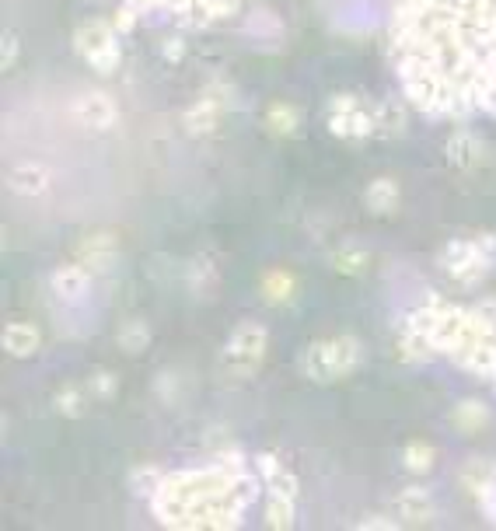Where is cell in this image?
<instances>
[{"mask_svg": "<svg viewBox=\"0 0 496 531\" xmlns=\"http://www.w3.org/2000/svg\"><path fill=\"white\" fill-rule=\"evenodd\" d=\"M91 269L88 266H81L74 259V263H67V266H60L53 276H49V290H53V297L56 301H63V304H77V301H84L88 297V290H91Z\"/></svg>", "mask_w": 496, "mask_h": 531, "instance_id": "cell-12", "label": "cell"}, {"mask_svg": "<svg viewBox=\"0 0 496 531\" xmlns=\"http://www.w3.org/2000/svg\"><path fill=\"white\" fill-rule=\"evenodd\" d=\"M84 399H88V388H77V385H63L60 392H56V409H60L63 416H81L84 413Z\"/></svg>", "mask_w": 496, "mask_h": 531, "instance_id": "cell-27", "label": "cell"}, {"mask_svg": "<svg viewBox=\"0 0 496 531\" xmlns=\"http://www.w3.org/2000/svg\"><path fill=\"white\" fill-rule=\"evenodd\" d=\"M84 388H88L91 399L105 402V399H112V395H116V378H112V371H95V374H88Z\"/></svg>", "mask_w": 496, "mask_h": 531, "instance_id": "cell-30", "label": "cell"}, {"mask_svg": "<svg viewBox=\"0 0 496 531\" xmlns=\"http://www.w3.org/2000/svg\"><path fill=\"white\" fill-rule=\"evenodd\" d=\"M74 49L91 70L109 77L112 70L123 60V49H119V32L112 21L105 18H88L84 25H77L74 32Z\"/></svg>", "mask_w": 496, "mask_h": 531, "instance_id": "cell-7", "label": "cell"}, {"mask_svg": "<svg viewBox=\"0 0 496 531\" xmlns=\"http://www.w3.org/2000/svg\"><path fill=\"white\" fill-rule=\"evenodd\" d=\"M294 514H297V500H290V497H266V514H262L266 528H273V531L294 528Z\"/></svg>", "mask_w": 496, "mask_h": 531, "instance_id": "cell-23", "label": "cell"}, {"mask_svg": "<svg viewBox=\"0 0 496 531\" xmlns=\"http://www.w3.org/2000/svg\"><path fill=\"white\" fill-rule=\"evenodd\" d=\"M325 123H329L332 137L343 140H367L378 137V119H374V105H367L360 95H336L325 109Z\"/></svg>", "mask_w": 496, "mask_h": 531, "instance_id": "cell-9", "label": "cell"}, {"mask_svg": "<svg viewBox=\"0 0 496 531\" xmlns=\"http://www.w3.org/2000/svg\"><path fill=\"white\" fill-rule=\"evenodd\" d=\"M151 511L165 528L235 531L255 500V479L238 455H221L203 469L168 472L151 493Z\"/></svg>", "mask_w": 496, "mask_h": 531, "instance_id": "cell-2", "label": "cell"}, {"mask_svg": "<svg viewBox=\"0 0 496 531\" xmlns=\"http://www.w3.org/2000/svg\"><path fill=\"white\" fill-rule=\"evenodd\" d=\"M406 332L420 336L430 353H444L496 388V322L479 308H462L430 294L420 308L409 311Z\"/></svg>", "mask_w": 496, "mask_h": 531, "instance_id": "cell-3", "label": "cell"}, {"mask_svg": "<svg viewBox=\"0 0 496 531\" xmlns=\"http://www.w3.org/2000/svg\"><path fill=\"white\" fill-rule=\"evenodd\" d=\"M479 507H483V511L490 514V518L496 521V486H493V490H490V497H486V500H483V504H479Z\"/></svg>", "mask_w": 496, "mask_h": 531, "instance_id": "cell-32", "label": "cell"}, {"mask_svg": "<svg viewBox=\"0 0 496 531\" xmlns=\"http://www.w3.org/2000/svg\"><path fill=\"white\" fill-rule=\"evenodd\" d=\"M231 105H235V88H231V84H224V81L207 84V91L189 105L186 119H182V123H186V133H193V137L214 133L217 126H221V119L228 116Z\"/></svg>", "mask_w": 496, "mask_h": 531, "instance_id": "cell-10", "label": "cell"}, {"mask_svg": "<svg viewBox=\"0 0 496 531\" xmlns=\"http://www.w3.org/2000/svg\"><path fill=\"white\" fill-rule=\"evenodd\" d=\"M294 290H297V280L290 273H283V269H269L262 276V297L269 304H287L294 297Z\"/></svg>", "mask_w": 496, "mask_h": 531, "instance_id": "cell-21", "label": "cell"}, {"mask_svg": "<svg viewBox=\"0 0 496 531\" xmlns=\"http://www.w3.org/2000/svg\"><path fill=\"white\" fill-rule=\"evenodd\" d=\"M137 14L161 11L186 28H210L242 14V0H126Z\"/></svg>", "mask_w": 496, "mask_h": 531, "instance_id": "cell-6", "label": "cell"}, {"mask_svg": "<svg viewBox=\"0 0 496 531\" xmlns=\"http://www.w3.org/2000/svg\"><path fill=\"white\" fill-rule=\"evenodd\" d=\"M14 60H18V35L7 32V35H4V56H0V67L11 70Z\"/></svg>", "mask_w": 496, "mask_h": 531, "instance_id": "cell-31", "label": "cell"}, {"mask_svg": "<svg viewBox=\"0 0 496 531\" xmlns=\"http://www.w3.org/2000/svg\"><path fill=\"white\" fill-rule=\"evenodd\" d=\"M4 350L11 357H32L39 350V329L32 322H11L4 329Z\"/></svg>", "mask_w": 496, "mask_h": 531, "instance_id": "cell-18", "label": "cell"}, {"mask_svg": "<svg viewBox=\"0 0 496 531\" xmlns=\"http://www.w3.org/2000/svg\"><path fill=\"white\" fill-rule=\"evenodd\" d=\"M388 60L423 116H496V0H395Z\"/></svg>", "mask_w": 496, "mask_h": 531, "instance_id": "cell-1", "label": "cell"}, {"mask_svg": "<svg viewBox=\"0 0 496 531\" xmlns=\"http://www.w3.org/2000/svg\"><path fill=\"white\" fill-rule=\"evenodd\" d=\"M496 263V238L476 235V238H451L441 252V269L458 283V287H479L486 273Z\"/></svg>", "mask_w": 496, "mask_h": 531, "instance_id": "cell-4", "label": "cell"}, {"mask_svg": "<svg viewBox=\"0 0 496 531\" xmlns=\"http://www.w3.org/2000/svg\"><path fill=\"white\" fill-rule=\"evenodd\" d=\"M451 423H455L462 434H476L479 427H486V406H479V402H462V406L451 413Z\"/></svg>", "mask_w": 496, "mask_h": 531, "instance_id": "cell-26", "label": "cell"}, {"mask_svg": "<svg viewBox=\"0 0 496 531\" xmlns=\"http://www.w3.org/2000/svg\"><path fill=\"white\" fill-rule=\"evenodd\" d=\"M374 119H378V137H395L406 126V116H402L399 102H378L374 105Z\"/></svg>", "mask_w": 496, "mask_h": 531, "instance_id": "cell-24", "label": "cell"}, {"mask_svg": "<svg viewBox=\"0 0 496 531\" xmlns=\"http://www.w3.org/2000/svg\"><path fill=\"white\" fill-rule=\"evenodd\" d=\"M364 357V346L353 336H336V339H322V343H311L301 357V371L308 374L318 385H332V381L346 378L360 367Z\"/></svg>", "mask_w": 496, "mask_h": 531, "instance_id": "cell-5", "label": "cell"}, {"mask_svg": "<svg viewBox=\"0 0 496 531\" xmlns=\"http://www.w3.org/2000/svg\"><path fill=\"white\" fill-rule=\"evenodd\" d=\"M364 266H367V252L364 249H339L336 256H332V269H336V273L353 276V273H360Z\"/></svg>", "mask_w": 496, "mask_h": 531, "instance_id": "cell-29", "label": "cell"}, {"mask_svg": "<svg viewBox=\"0 0 496 531\" xmlns=\"http://www.w3.org/2000/svg\"><path fill=\"white\" fill-rule=\"evenodd\" d=\"M147 343H151V329H147L140 318H130V322H123V329H119V346H123L126 353L147 350Z\"/></svg>", "mask_w": 496, "mask_h": 531, "instance_id": "cell-25", "label": "cell"}, {"mask_svg": "<svg viewBox=\"0 0 496 531\" xmlns=\"http://www.w3.org/2000/svg\"><path fill=\"white\" fill-rule=\"evenodd\" d=\"M11 189L14 193H21V196H39V193H46L49 189V172L46 168H39V165H18V168H11Z\"/></svg>", "mask_w": 496, "mask_h": 531, "instance_id": "cell-19", "label": "cell"}, {"mask_svg": "<svg viewBox=\"0 0 496 531\" xmlns=\"http://www.w3.org/2000/svg\"><path fill=\"white\" fill-rule=\"evenodd\" d=\"M266 350H269V332L262 329L259 322H245L238 325L235 332H231L228 346H224V374L235 381H248L255 378V371L262 367V360H266Z\"/></svg>", "mask_w": 496, "mask_h": 531, "instance_id": "cell-8", "label": "cell"}, {"mask_svg": "<svg viewBox=\"0 0 496 531\" xmlns=\"http://www.w3.org/2000/svg\"><path fill=\"white\" fill-rule=\"evenodd\" d=\"M392 507H395L399 525L402 521H406V525H427V521H434V500H430V493L423 490V486H406V490L392 500Z\"/></svg>", "mask_w": 496, "mask_h": 531, "instance_id": "cell-14", "label": "cell"}, {"mask_svg": "<svg viewBox=\"0 0 496 531\" xmlns=\"http://www.w3.org/2000/svg\"><path fill=\"white\" fill-rule=\"evenodd\" d=\"M402 465H406L409 472H430V465H434V451H430V444H406V451H402Z\"/></svg>", "mask_w": 496, "mask_h": 531, "instance_id": "cell-28", "label": "cell"}, {"mask_svg": "<svg viewBox=\"0 0 496 531\" xmlns=\"http://www.w3.org/2000/svg\"><path fill=\"white\" fill-rule=\"evenodd\" d=\"M255 465H259L262 483H266V497H290V500H297V479H294V472H290L287 465L280 462V458L269 455V451H262V455L255 458Z\"/></svg>", "mask_w": 496, "mask_h": 531, "instance_id": "cell-15", "label": "cell"}, {"mask_svg": "<svg viewBox=\"0 0 496 531\" xmlns=\"http://www.w3.org/2000/svg\"><path fill=\"white\" fill-rule=\"evenodd\" d=\"M119 259V242L109 231H98V235H88L81 245H77V263L88 266L91 273H105L112 269V263Z\"/></svg>", "mask_w": 496, "mask_h": 531, "instance_id": "cell-13", "label": "cell"}, {"mask_svg": "<svg viewBox=\"0 0 496 531\" xmlns=\"http://www.w3.org/2000/svg\"><path fill=\"white\" fill-rule=\"evenodd\" d=\"M462 486L479 500V504H483V500L490 497V490L496 486V465L483 462V458L469 462V465H465V472H462Z\"/></svg>", "mask_w": 496, "mask_h": 531, "instance_id": "cell-17", "label": "cell"}, {"mask_svg": "<svg viewBox=\"0 0 496 531\" xmlns=\"http://www.w3.org/2000/svg\"><path fill=\"white\" fill-rule=\"evenodd\" d=\"M70 119H74L81 130L91 133H105L119 123V105L112 102L105 91H84L70 102Z\"/></svg>", "mask_w": 496, "mask_h": 531, "instance_id": "cell-11", "label": "cell"}, {"mask_svg": "<svg viewBox=\"0 0 496 531\" xmlns=\"http://www.w3.org/2000/svg\"><path fill=\"white\" fill-rule=\"evenodd\" d=\"M448 161L455 168H476L486 161V144L476 130H455L448 137Z\"/></svg>", "mask_w": 496, "mask_h": 531, "instance_id": "cell-16", "label": "cell"}, {"mask_svg": "<svg viewBox=\"0 0 496 531\" xmlns=\"http://www.w3.org/2000/svg\"><path fill=\"white\" fill-rule=\"evenodd\" d=\"M367 207L374 210V214L388 217L395 207H399V186H395L392 179H378L367 186Z\"/></svg>", "mask_w": 496, "mask_h": 531, "instance_id": "cell-22", "label": "cell"}, {"mask_svg": "<svg viewBox=\"0 0 496 531\" xmlns=\"http://www.w3.org/2000/svg\"><path fill=\"white\" fill-rule=\"evenodd\" d=\"M266 126L273 137H290V133H297V126H301V112L287 102H273L266 109Z\"/></svg>", "mask_w": 496, "mask_h": 531, "instance_id": "cell-20", "label": "cell"}]
</instances>
